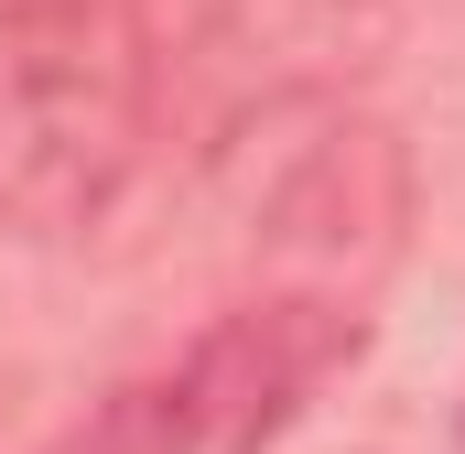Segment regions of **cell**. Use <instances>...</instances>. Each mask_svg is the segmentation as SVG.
Segmentation results:
<instances>
[{
  "label": "cell",
  "mask_w": 465,
  "mask_h": 454,
  "mask_svg": "<svg viewBox=\"0 0 465 454\" xmlns=\"http://www.w3.org/2000/svg\"><path fill=\"white\" fill-rule=\"evenodd\" d=\"M173 141L163 76L130 0H65L44 22H11L0 54V238L65 249L119 217V195Z\"/></svg>",
  "instance_id": "obj_1"
},
{
  "label": "cell",
  "mask_w": 465,
  "mask_h": 454,
  "mask_svg": "<svg viewBox=\"0 0 465 454\" xmlns=\"http://www.w3.org/2000/svg\"><path fill=\"white\" fill-rule=\"evenodd\" d=\"M368 325L379 303L249 281L228 314H206L184 346H163L109 400H87L44 454H271L314 411V390L368 357Z\"/></svg>",
  "instance_id": "obj_2"
},
{
  "label": "cell",
  "mask_w": 465,
  "mask_h": 454,
  "mask_svg": "<svg viewBox=\"0 0 465 454\" xmlns=\"http://www.w3.org/2000/svg\"><path fill=\"white\" fill-rule=\"evenodd\" d=\"M173 141H238L249 119H314L390 54L401 0H130Z\"/></svg>",
  "instance_id": "obj_3"
},
{
  "label": "cell",
  "mask_w": 465,
  "mask_h": 454,
  "mask_svg": "<svg viewBox=\"0 0 465 454\" xmlns=\"http://www.w3.org/2000/svg\"><path fill=\"white\" fill-rule=\"evenodd\" d=\"M401 227H411V163L379 119H357L336 98V109H314V141L260 195V281L379 303V281L401 260Z\"/></svg>",
  "instance_id": "obj_4"
},
{
  "label": "cell",
  "mask_w": 465,
  "mask_h": 454,
  "mask_svg": "<svg viewBox=\"0 0 465 454\" xmlns=\"http://www.w3.org/2000/svg\"><path fill=\"white\" fill-rule=\"evenodd\" d=\"M44 11H65V0H0V33L11 22H44Z\"/></svg>",
  "instance_id": "obj_5"
},
{
  "label": "cell",
  "mask_w": 465,
  "mask_h": 454,
  "mask_svg": "<svg viewBox=\"0 0 465 454\" xmlns=\"http://www.w3.org/2000/svg\"><path fill=\"white\" fill-rule=\"evenodd\" d=\"M455 444H465V411H455Z\"/></svg>",
  "instance_id": "obj_6"
}]
</instances>
